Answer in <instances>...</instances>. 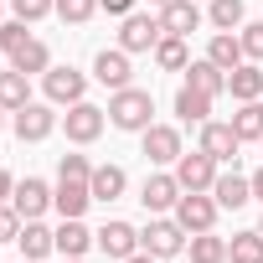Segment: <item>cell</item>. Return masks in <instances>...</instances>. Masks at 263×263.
Listing matches in <instances>:
<instances>
[{
	"mask_svg": "<svg viewBox=\"0 0 263 263\" xmlns=\"http://www.w3.org/2000/svg\"><path fill=\"white\" fill-rule=\"evenodd\" d=\"M11 11H16L21 21H42V16L57 11V0H11Z\"/></svg>",
	"mask_w": 263,
	"mask_h": 263,
	"instance_id": "d590c367",
	"label": "cell"
},
{
	"mask_svg": "<svg viewBox=\"0 0 263 263\" xmlns=\"http://www.w3.org/2000/svg\"><path fill=\"white\" fill-rule=\"evenodd\" d=\"M93 11H98V0H57V16H62V21H72V26L93 21Z\"/></svg>",
	"mask_w": 263,
	"mask_h": 263,
	"instance_id": "d6a6232c",
	"label": "cell"
},
{
	"mask_svg": "<svg viewBox=\"0 0 263 263\" xmlns=\"http://www.w3.org/2000/svg\"><path fill=\"white\" fill-rule=\"evenodd\" d=\"M176 181H181V191H212V181H217V160H212L206 150H191V155L176 160Z\"/></svg>",
	"mask_w": 263,
	"mask_h": 263,
	"instance_id": "8fae6325",
	"label": "cell"
},
{
	"mask_svg": "<svg viewBox=\"0 0 263 263\" xmlns=\"http://www.w3.org/2000/svg\"><path fill=\"white\" fill-rule=\"evenodd\" d=\"M11 191H16V176H11V171H0V201H11Z\"/></svg>",
	"mask_w": 263,
	"mask_h": 263,
	"instance_id": "f35d334b",
	"label": "cell"
},
{
	"mask_svg": "<svg viewBox=\"0 0 263 263\" xmlns=\"http://www.w3.org/2000/svg\"><path fill=\"white\" fill-rule=\"evenodd\" d=\"M140 248L155 258H176V253H186V227L176 217H150V227L140 232Z\"/></svg>",
	"mask_w": 263,
	"mask_h": 263,
	"instance_id": "3957f363",
	"label": "cell"
},
{
	"mask_svg": "<svg viewBox=\"0 0 263 263\" xmlns=\"http://www.w3.org/2000/svg\"><path fill=\"white\" fill-rule=\"evenodd\" d=\"M258 150H263V140H258Z\"/></svg>",
	"mask_w": 263,
	"mask_h": 263,
	"instance_id": "bcb514c9",
	"label": "cell"
},
{
	"mask_svg": "<svg viewBox=\"0 0 263 263\" xmlns=\"http://www.w3.org/2000/svg\"><path fill=\"white\" fill-rule=\"evenodd\" d=\"M201 21H206V16H201L196 0H171V6H160V26H165V36H191Z\"/></svg>",
	"mask_w": 263,
	"mask_h": 263,
	"instance_id": "2e32d148",
	"label": "cell"
},
{
	"mask_svg": "<svg viewBox=\"0 0 263 263\" xmlns=\"http://www.w3.org/2000/svg\"><path fill=\"white\" fill-rule=\"evenodd\" d=\"M150 6H171V0H150Z\"/></svg>",
	"mask_w": 263,
	"mask_h": 263,
	"instance_id": "b9f144b4",
	"label": "cell"
},
{
	"mask_svg": "<svg viewBox=\"0 0 263 263\" xmlns=\"http://www.w3.org/2000/svg\"><path fill=\"white\" fill-rule=\"evenodd\" d=\"M26 263H36V258H26Z\"/></svg>",
	"mask_w": 263,
	"mask_h": 263,
	"instance_id": "7dc6e473",
	"label": "cell"
},
{
	"mask_svg": "<svg viewBox=\"0 0 263 263\" xmlns=\"http://www.w3.org/2000/svg\"><path fill=\"white\" fill-rule=\"evenodd\" d=\"M150 114H155V98H150V88H135V83H129V88H119V93L108 98V124H114V129L145 135V129L155 124Z\"/></svg>",
	"mask_w": 263,
	"mask_h": 263,
	"instance_id": "6da1fadb",
	"label": "cell"
},
{
	"mask_svg": "<svg viewBox=\"0 0 263 263\" xmlns=\"http://www.w3.org/2000/svg\"><path fill=\"white\" fill-rule=\"evenodd\" d=\"M16 248H21V258H47V253H57V232L42 222V217H31V222H21V237H16Z\"/></svg>",
	"mask_w": 263,
	"mask_h": 263,
	"instance_id": "e0dca14e",
	"label": "cell"
},
{
	"mask_svg": "<svg viewBox=\"0 0 263 263\" xmlns=\"http://www.w3.org/2000/svg\"><path fill=\"white\" fill-rule=\"evenodd\" d=\"M11 206L31 222V217H42L47 206H52V186L42 181V176H26V181H16V191H11Z\"/></svg>",
	"mask_w": 263,
	"mask_h": 263,
	"instance_id": "5bb4252c",
	"label": "cell"
},
{
	"mask_svg": "<svg viewBox=\"0 0 263 263\" xmlns=\"http://www.w3.org/2000/svg\"><path fill=\"white\" fill-rule=\"evenodd\" d=\"M26 26H31V21H21V16H16V21H0V52H6V57H11V52H21V47L31 42V31H26Z\"/></svg>",
	"mask_w": 263,
	"mask_h": 263,
	"instance_id": "1f68e13d",
	"label": "cell"
},
{
	"mask_svg": "<svg viewBox=\"0 0 263 263\" xmlns=\"http://www.w3.org/2000/svg\"><path fill=\"white\" fill-rule=\"evenodd\" d=\"M227 258H232V263H263V232H258V227H253V232H232Z\"/></svg>",
	"mask_w": 263,
	"mask_h": 263,
	"instance_id": "4dcf8cb0",
	"label": "cell"
},
{
	"mask_svg": "<svg viewBox=\"0 0 263 263\" xmlns=\"http://www.w3.org/2000/svg\"><path fill=\"white\" fill-rule=\"evenodd\" d=\"M206 21H212L217 31H242V21H248V0H212Z\"/></svg>",
	"mask_w": 263,
	"mask_h": 263,
	"instance_id": "f1b7e54d",
	"label": "cell"
},
{
	"mask_svg": "<svg viewBox=\"0 0 263 263\" xmlns=\"http://www.w3.org/2000/svg\"><path fill=\"white\" fill-rule=\"evenodd\" d=\"M206 57H212L222 72H232V67H242V62H248V52H242V36H237V31H217V36H212V47H206Z\"/></svg>",
	"mask_w": 263,
	"mask_h": 263,
	"instance_id": "44dd1931",
	"label": "cell"
},
{
	"mask_svg": "<svg viewBox=\"0 0 263 263\" xmlns=\"http://www.w3.org/2000/svg\"><path fill=\"white\" fill-rule=\"evenodd\" d=\"M88 176H93L88 155H62V165H57V181H88Z\"/></svg>",
	"mask_w": 263,
	"mask_h": 263,
	"instance_id": "e575fe53",
	"label": "cell"
},
{
	"mask_svg": "<svg viewBox=\"0 0 263 263\" xmlns=\"http://www.w3.org/2000/svg\"><path fill=\"white\" fill-rule=\"evenodd\" d=\"M248 181H253V201H263V165H258V171H253Z\"/></svg>",
	"mask_w": 263,
	"mask_h": 263,
	"instance_id": "ab89813d",
	"label": "cell"
},
{
	"mask_svg": "<svg viewBox=\"0 0 263 263\" xmlns=\"http://www.w3.org/2000/svg\"><path fill=\"white\" fill-rule=\"evenodd\" d=\"M165 36V26H160V16H140V11H129L124 16V26H119V47L135 57V52H155V42Z\"/></svg>",
	"mask_w": 263,
	"mask_h": 263,
	"instance_id": "ba28073f",
	"label": "cell"
},
{
	"mask_svg": "<svg viewBox=\"0 0 263 263\" xmlns=\"http://www.w3.org/2000/svg\"><path fill=\"white\" fill-rule=\"evenodd\" d=\"M140 150H145V160L150 165H176L186 150H181V129L176 124H150L145 135H140Z\"/></svg>",
	"mask_w": 263,
	"mask_h": 263,
	"instance_id": "9c48e42d",
	"label": "cell"
},
{
	"mask_svg": "<svg viewBox=\"0 0 263 263\" xmlns=\"http://www.w3.org/2000/svg\"><path fill=\"white\" fill-rule=\"evenodd\" d=\"M227 93H232L237 103H253V98H263V67H258V62H242V67H232V72H227Z\"/></svg>",
	"mask_w": 263,
	"mask_h": 263,
	"instance_id": "ffe728a7",
	"label": "cell"
},
{
	"mask_svg": "<svg viewBox=\"0 0 263 263\" xmlns=\"http://www.w3.org/2000/svg\"><path fill=\"white\" fill-rule=\"evenodd\" d=\"M217 196L212 191H181V201H176V222L186 227V232H212L217 227Z\"/></svg>",
	"mask_w": 263,
	"mask_h": 263,
	"instance_id": "7a4b0ae2",
	"label": "cell"
},
{
	"mask_svg": "<svg viewBox=\"0 0 263 263\" xmlns=\"http://www.w3.org/2000/svg\"><path fill=\"white\" fill-rule=\"evenodd\" d=\"M88 201H93L88 181H57V191H52V206H57L62 217H83V212H88Z\"/></svg>",
	"mask_w": 263,
	"mask_h": 263,
	"instance_id": "603a6c76",
	"label": "cell"
},
{
	"mask_svg": "<svg viewBox=\"0 0 263 263\" xmlns=\"http://www.w3.org/2000/svg\"><path fill=\"white\" fill-rule=\"evenodd\" d=\"M67 263H83V258H67Z\"/></svg>",
	"mask_w": 263,
	"mask_h": 263,
	"instance_id": "f6af8a7d",
	"label": "cell"
},
{
	"mask_svg": "<svg viewBox=\"0 0 263 263\" xmlns=\"http://www.w3.org/2000/svg\"><path fill=\"white\" fill-rule=\"evenodd\" d=\"M11 129H16L21 145H42L52 129H57V103H36V98H31L26 108H16V124H11Z\"/></svg>",
	"mask_w": 263,
	"mask_h": 263,
	"instance_id": "277c9868",
	"label": "cell"
},
{
	"mask_svg": "<svg viewBox=\"0 0 263 263\" xmlns=\"http://www.w3.org/2000/svg\"><path fill=\"white\" fill-rule=\"evenodd\" d=\"M186 83H191V88H201V93H212V98H217V93H227V72H222L212 57L186 62Z\"/></svg>",
	"mask_w": 263,
	"mask_h": 263,
	"instance_id": "7402d4cb",
	"label": "cell"
},
{
	"mask_svg": "<svg viewBox=\"0 0 263 263\" xmlns=\"http://www.w3.org/2000/svg\"><path fill=\"white\" fill-rule=\"evenodd\" d=\"M103 124H108V108H98V103H88V98L62 114V129H67L72 145H93V140L103 135Z\"/></svg>",
	"mask_w": 263,
	"mask_h": 263,
	"instance_id": "5b68a950",
	"label": "cell"
},
{
	"mask_svg": "<svg viewBox=\"0 0 263 263\" xmlns=\"http://www.w3.org/2000/svg\"><path fill=\"white\" fill-rule=\"evenodd\" d=\"M212 196H217V206H222V212H237V206H248V201H253V181H248V176H237V171H217Z\"/></svg>",
	"mask_w": 263,
	"mask_h": 263,
	"instance_id": "9a60e30c",
	"label": "cell"
},
{
	"mask_svg": "<svg viewBox=\"0 0 263 263\" xmlns=\"http://www.w3.org/2000/svg\"><path fill=\"white\" fill-rule=\"evenodd\" d=\"M98 6H103V11H108V16H119V21H124V16H129V11H135V0H98Z\"/></svg>",
	"mask_w": 263,
	"mask_h": 263,
	"instance_id": "74e56055",
	"label": "cell"
},
{
	"mask_svg": "<svg viewBox=\"0 0 263 263\" xmlns=\"http://www.w3.org/2000/svg\"><path fill=\"white\" fill-rule=\"evenodd\" d=\"M242 52H248V62H263V21H242Z\"/></svg>",
	"mask_w": 263,
	"mask_h": 263,
	"instance_id": "836d02e7",
	"label": "cell"
},
{
	"mask_svg": "<svg viewBox=\"0 0 263 263\" xmlns=\"http://www.w3.org/2000/svg\"><path fill=\"white\" fill-rule=\"evenodd\" d=\"M258 232H263V217H258Z\"/></svg>",
	"mask_w": 263,
	"mask_h": 263,
	"instance_id": "ee69618b",
	"label": "cell"
},
{
	"mask_svg": "<svg viewBox=\"0 0 263 263\" xmlns=\"http://www.w3.org/2000/svg\"><path fill=\"white\" fill-rule=\"evenodd\" d=\"M11 67H16V72H26V78L47 72V67H52V52H47V42H36V36H31L21 52H11Z\"/></svg>",
	"mask_w": 263,
	"mask_h": 263,
	"instance_id": "83f0119b",
	"label": "cell"
},
{
	"mask_svg": "<svg viewBox=\"0 0 263 263\" xmlns=\"http://www.w3.org/2000/svg\"><path fill=\"white\" fill-rule=\"evenodd\" d=\"M93 237H98V248H103L108 258H119V263H124L129 253H140V227H129V222H119V217H114V222H103Z\"/></svg>",
	"mask_w": 263,
	"mask_h": 263,
	"instance_id": "7c38bea8",
	"label": "cell"
},
{
	"mask_svg": "<svg viewBox=\"0 0 263 263\" xmlns=\"http://www.w3.org/2000/svg\"><path fill=\"white\" fill-rule=\"evenodd\" d=\"M124 263H160V258H155V253H145V248H140V253H129V258H124Z\"/></svg>",
	"mask_w": 263,
	"mask_h": 263,
	"instance_id": "60d3db41",
	"label": "cell"
},
{
	"mask_svg": "<svg viewBox=\"0 0 263 263\" xmlns=\"http://www.w3.org/2000/svg\"><path fill=\"white\" fill-rule=\"evenodd\" d=\"M21 222H26V217H21L16 206L0 201V242H16V237H21Z\"/></svg>",
	"mask_w": 263,
	"mask_h": 263,
	"instance_id": "8d00e7d4",
	"label": "cell"
},
{
	"mask_svg": "<svg viewBox=\"0 0 263 263\" xmlns=\"http://www.w3.org/2000/svg\"><path fill=\"white\" fill-rule=\"evenodd\" d=\"M206 114H212V93H201V88H181L176 93V119L181 124H206Z\"/></svg>",
	"mask_w": 263,
	"mask_h": 263,
	"instance_id": "cb8c5ba5",
	"label": "cell"
},
{
	"mask_svg": "<svg viewBox=\"0 0 263 263\" xmlns=\"http://www.w3.org/2000/svg\"><path fill=\"white\" fill-rule=\"evenodd\" d=\"M232 129H237V140L248 145H258L263 140V98H253V103H237V114H232Z\"/></svg>",
	"mask_w": 263,
	"mask_h": 263,
	"instance_id": "484cf974",
	"label": "cell"
},
{
	"mask_svg": "<svg viewBox=\"0 0 263 263\" xmlns=\"http://www.w3.org/2000/svg\"><path fill=\"white\" fill-rule=\"evenodd\" d=\"M124 186H129L124 165H93V176H88L93 201H119V196H124Z\"/></svg>",
	"mask_w": 263,
	"mask_h": 263,
	"instance_id": "ac0fdd59",
	"label": "cell"
},
{
	"mask_svg": "<svg viewBox=\"0 0 263 263\" xmlns=\"http://www.w3.org/2000/svg\"><path fill=\"white\" fill-rule=\"evenodd\" d=\"M196 150H206L217 165H227V160L237 165V150H242V140H237V129H232V124H217V119H206V124H201V145H196Z\"/></svg>",
	"mask_w": 263,
	"mask_h": 263,
	"instance_id": "30bf717a",
	"label": "cell"
},
{
	"mask_svg": "<svg viewBox=\"0 0 263 263\" xmlns=\"http://www.w3.org/2000/svg\"><path fill=\"white\" fill-rule=\"evenodd\" d=\"M191 52H186V36H160L155 42V67L160 72H186Z\"/></svg>",
	"mask_w": 263,
	"mask_h": 263,
	"instance_id": "4316f807",
	"label": "cell"
},
{
	"mask_svg": "<svg viewBox=\"0 0 263 263\" xmlns=\"http://www.w3.org/2000/svg\"><path fill=\"white\" fill-rule=\"evenodd\" d=\"M31 103V78L26 72H0V108H6V114H16V108H26Z\"/></svg>",
	"mask_w": 263,
	"mask_h": 263,
	"instance_id": "d4e9b609",
	"label": "cell"
},
{
	"mask_svg": "<svg viewBox=\"0 0 263 263\" xmlns=\"http://www.w3.org/2000/svg\"><path fill=\"white\" fill-rule=\"evenodd\" d=\"M93 242H98V237L83 227V217H62V227H57V253H62V258H83Z\"/></svg>",
	"mask_w": 263,
	"mask_h": 263,
	"instance_id": "d6986e66",
	"label": "cell"
},
{
	"mask_svg": "<svg viewBox=\"0 0 263 263\" xmlns=\"http://www.w3.org/2000/svg\"><path fill=\"white\" fill-rule=\"evenodd\" d=\"M0 129H6V108H0Z\"/></svg>",
	"mask_w": 263,
	"mask_h": 263,
	"instance_id": "7bdbcfd3",
	"label": "cell"
},
{
	"mask_svg": "<svg viewBox=\"0 0 263 263\" xmlns=\"http://www.w3.org/2000/svg\"><path fill=\"white\" fill-rule=\"evenodd\" d=\"M191 263H227V237H217V232H191Z\"/></svg>",
	"mask_w": 263,
	"mask_h": 263,
	"instance_id": "f546056e",
	"label": "cell"
},
{
	"mask_svg": "<svg viewBox=\"0 0 263 263\" xmlns=\"http://www.w3.org/2000/svg\"><path fill=\"white\" fill-rule=\"evenodd\" d=\"M93 78H98L103 88H114V93L129 88V78H135V67H129V52H124V47H114V52L103 47V52L93 57Z\"/></svg>",
	"mask_w": 263,
	"mask_h": 263,
	"instance_id": "4fadbf2b",
	"label": "cell"
},
{
	"mask_svg": "<svg viewBox=\"0 0 263 263\" xmlns=\"http://www.w3.org/2000/svg\"><path fill=\"white\" fill-rule=\"evenodd\" d=\"M42 88H47V103H57V108H72V103H83V93H88V78H83L78 67H47V72H42Z\"/></svg>",
	"mask_w": 263,
	"mask_h": 263,
	"instance_id": "8992f818",
	"label": "cell"
},
{
	"mask_svg": "<svg viewBox=\"0 0 263 263\" xmlns=\"http://www.w3.org/2000/svg\"><path fill=\"white\" fill-rule=\"evenodd\" d=\"M176 201H181V181H176V171H155V176H145V186H140V206H145L150 217L176 212Z\"/></svg>",
	"mask_w": 263,
	"mask_h": 263,
	"instance_id": "52a82bcc",
	"label": "cell"
}]
</instances>
